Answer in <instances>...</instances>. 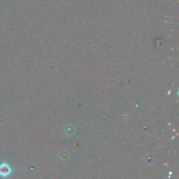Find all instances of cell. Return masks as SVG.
<instances>
[{
    "label": "cell",
    "mask_w": 179,
    "mask_h": 179,
    "mask_svg": "<svg viewBox=\"0 0 179 179\" xmlns=\"http://www.w3.org/2000/svg\"><path fill=\"white\" fill-rule=\"evenodd\" d=\"M12 172L10 165L6 162H3L0 164V176L3 178H6L9 176Z\"/></svg>",
    "instance_id": "6da1fadb"
},
{
    "label": "cell",
    "mask_w": 179,
    "mask_h": 179,
    "mask_svg": "<svg viewBox=\"0 0 179 179\" xmlns=\"http://www.w3.org/2000/svg\"><path fill=\"white\" fill-rule=\"evenodd\" d=\"M65 132L67 134V135H72L74 132V130H73V127L69 128V127H67V128L65 130Z\"/></svg>",
    "instance_id": "7a4b0ae2"
}]
</instances>
